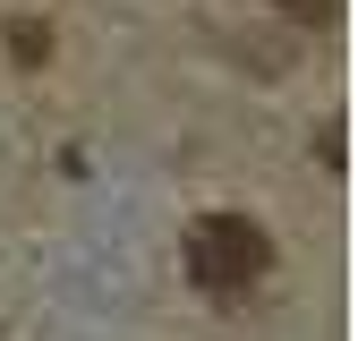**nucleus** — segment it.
I'll use <instances>...</instances> for the list:
<instances>
[{"mask_svg":"<svg viewBox=\"0 0 358 341\" xmlns=\"http://www.w3.org/2000/svg\"><path fill=\"white\" fill-rule=\"evenodd\" d=\"M264 265H273V239H264L248 213H205L188 231V282L196 290H248Z\"/></svg>","mask_w":358,"mask_h":341,"instance_id":"1","label":"nucleus"},{"mask_svg":"<svg viewBox=\"0 0 358 341\" xmlns=\"http://www.w3.org/2000/svg\"><path fill=\"white\" fill-rule=\"evenodd\" d=\"M273 9H282L299 34H333V26H341V0H273Z\"/></svg>","mask_w":358,"mask_h":341,"instance_id":"2","label":"nucleus"},{"mask_svg":"<svg viewBox=\"0 0 358 341\" xmlns=\"http://www.w3.org/2000/svg\"><path fill=\"white\" fill-rule=\"evenodd\" d=\"M43 52H52V26H43V17H26V26H17V60H26V68H34V60H43Z\"/></svg>","mask_w":358,"mask_h":341,"instance_id":"3","label":"nucleus"}]
</instances>
